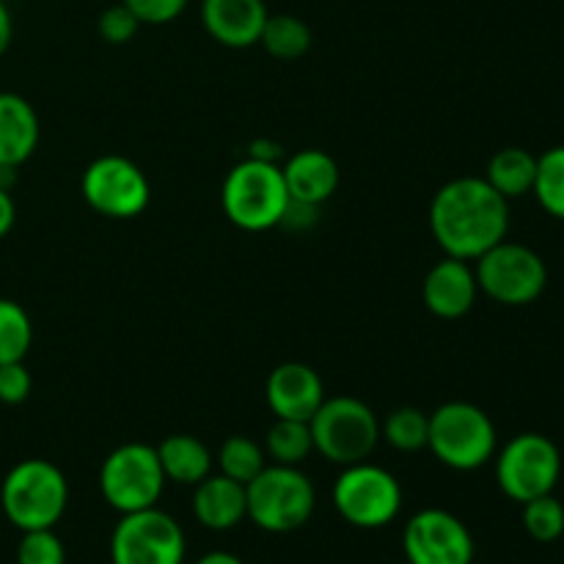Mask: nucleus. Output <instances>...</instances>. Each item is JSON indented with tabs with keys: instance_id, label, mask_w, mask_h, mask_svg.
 Wrapping results in <instances>:
<instances>
[{
	"instance_id": "nucleus-7",
	"label": "nucleus",
	"mask_w": 564,
	"mask_h": 564,
	"mask_svg": "<svg viewBox=\"0 0 564 564\" xmlns=\"http://www.w3.org/2000/svg\"><path fill=\"white\" fill-rule=\"evenodd\" d=\"M165 482L169 479L160 466L158 446L138 444V441L110 452L99 468V490L121 516L158 507Z\"/></svg>"
},
{
	"instance_id": "nucleus-17",
	"label": "nucleus",
	"mask_w": 564,
	"mask_h": 564,
	"mask_svg": "<svg viewBox=\"0 0 564 564\" xmlns=\"http://www.w3.org/2000/svg\"><path fill=\"white\" fill-rule=\"evenodd\" d=\"M193 516L204 529L229 532L248 518L246 485L229 479L226 474H209L193 485Z\"/></svg>"
},
{
	"instance_id": "nucleus-14",
	"label": "nucleus",
	"mask_w": 564,
	"mask_h": 564,
	"mask_svg": "<svg viewBox=\"0 0 564 564\" xmlns=\"http://www.w3.org/2000/svg\"><path fill=\"white\" fill-rule=\"evenodd\" d=\"M264 397H268V408L273 411L275 419L308 422L325 402V386L317 369L301 361H290L279 364L270 372Z\"/></svg>"
},
{
	"instance_id": "nucleus-9",
	"label": "nucleus",
	"mask_w": 564,
	"mask_h": 564,
	"mask_svg": "<svg viewBox=\"0 0 564 564\" xmlns=\"http://www.w3.org/2000/svg\"><path fill=\"white\" fill-rule=\"evenodd\" d=\"M479 290L505 306H529L543 295L549 284V268L538 251L521 242L501 240L477 259Z\"/></svg>"
},
{
	"instance_id": "nucleus-15",
	"label": "nucleus",
	"mask_w": 564,
	"mask_h": 564,
	"mask_svg": "<svg viewBox=\"0 0 564 564\" xmlns=\"http://www.w3.org/2000/svg\"><path fill=\"white\" fill-rule=\"evenodd\" d=\"M479 295L477 273L466 259L446 257L424 275L422 297L430 314L441 319H460L474 308Z\"/></svg>"
},
{
	"instance_id": "nucleus-8",
	"label": "nucleus",
	"mask_w": 564,
	"mask_h": 564,
	"mask_svg": "<svg viewBox=\"0 0 564 564\" xmlns=\"http://www.w3.org/2000/svg\"><path fill=\"white\" fill-rule=\"evenodd\" d=\"M334 507L350 527L383 529L400 516L402 488L383 466L369 460L352 463L336 477Z\"/></svg>"
},
{
	"instance_id": "nucleus-19",
	"label": "nucleus",
	"mask_w": 564,
	"mask_h": 564,
	"mask_svg": "<svg viewBox=\"0 0 564 564\" xmlns=\"http://www.w3.org/2000/svg\"><path fill=\"white\" fill-rule=\"evenodd\" d=\"M39 116L25 97L14 91H0V165L20 169L33 158L39 147Z\"/></svg>"
},
{
	"instance_id": "nucleus-30",
	"label": "nucleus",
	"mask_w": 564,
	"mask_h": 564,
	"mask_svg": "<svg viewBox=\"0 0 564 564\" xmlns=\"http://www.w3.org/2000/svg\"><path fill=\"white\" fill-rule=\"evenodd\" d=\"M138 28H141V22H138V17L132 14L124 3L110 6V9H105L97 20L99 36L108 44H127L135 36Z\"/></svg>"
},
{
	"instance_id": "nucleus-1",
	"label": "nucleus",
	"mask_w": 564,
	"mask_h": 564,
	"mask_svg": "<svg viewBox=\"0 0 564 564\" xmlns=\"http://www.w3.org/2000/svg\"><path fill=\"white\" fill-rule=\"evenodd\" d=\"M430 229L446 257L479 259L499 246L510 229V204L488 180L457 176L435 193Z\"/></svg>"
},
{
	"instance_id": "nucleus-2",
	"label": "nucleus",
	"mask_w": 564,
	"mask_h": 564,
	"mask_svg": "<svg viewBox=\"0 0 564 564\" xmlns=\"http://www.w3.org/2000/svg\"><path fill=\"white\" fill-rule=\"evenodd\" d=\"M69 505V482L55 463L28 457L6 474L0 485V507L20 532L53 529Z\"/></svg>"
},
{
	"instance_id": "nucleus-22",
	"label": "nucleus",
	"mask_w": 564,
	"mask_h": 564,
	"mask_svg": "<svg viewBox=\"0 0 564 564\" xmlns=\"http://www.w3.org/2000/svg\"><path fill=\"white\" fill-rule=\"evenodd\" d=\"M314 452V438L308 422L297 419H275L264 438V455L279 466H301Z\"/></svg>"
},
{
	"instance_id": "nucleus-12",
	"label": "nucleus",
	"mask_w": 564,
	"mask_h": 564,
	"mask_svg": "<svg viewBox=\"0 0 564 564\" xmlns=\"http://www.w3.org/2000/svg\"><path fill=\"white\" fill-rule=\"evenodd\" d=\"M80 191L94 213L113 220L138 218L152 198L147 174L121 154H102L94 160L83 171Z\"/></svg>"
},
{
	"instance_id": "nucleus-31",
	"label": "nucleus",
	"mask_w": 564,
	"mask_h": 564,
	"mask_svg": "<svg viewBox=\"0 0 564 564\" xmlns=\"http://www.w3.org/2000/svg\"><path fill=\"white\" fill-rule=\"evenodd\" d=\"M141 25H165L187 9V0H121Z\"/></svg>"
},
{
	"instance_id": "nucleus-29",
	"label": "nucleus",
	"mask_w": 564,
	"mask_h": 564,
	"mask_svg": "<svg viewBox=\"0 0 564 564\" xmlns=\"http://www.w3.org/2000/svg\"><path fill=\"white\" fill-rule=\"evenodd\" d=\"M17 564H66V549L53 529L22 532L17 545Z\"/></svg>"
},
{
	"instance_id": "nucleus-32",
	"label": "nucleus",
	"mask_w": 564,
	"mask_h": 564,
	"mask_svg": "<svg viewBox=\"0 0 564 564\" xmlns=\"http://www.w3.org/2000/svg\"><path fill=\"white\" fill-rule=\"evenodd\" d=\"M33 378L28 372V367L22 361L3 364L0 367V402L3 405H20L31 397Z\"/></svg>"
},
{
	"instance_id": "nucleus-6",
	"label": "nucleus",
	"mask_w": 564,
	"mask_h": 564,
	"mask_svg": "<svg viewBox=\"0 0 564 564\" xmlns=\"http://www.w3.org/2000/svg\"><path fill=\"white\" fill-rule=\"evenodd\" d=\"M496 427L488 413L471 402H446L430 416L427 446L444 466L474 471L496 455Z\"/></svg>"
},
{
	"instance_id": "nucleus-23",
	"label": "nucleus",
	"mask_w": 564,
	"mask_h": 564,
	"mask_svg": "<svg viewBox=\"0 0 564 564\" xmlns=\"http://www.w3.org/2000/svg\"><path fill=\"white\" fill-rule=\"evenodd\" d=\"M262 47L279 61H295L312 47V31L292 14H270L262 31Z\"/></svg>"
},
{
	"instance_id": "nucleus-25",
	"label": "nucleus",
	"mask_w": 564,
	"mask_h": 564,
	"mask_svg": "<svg viewBox=\"0 0 564 564\" xmlns=\"http://www.w3.org/2000/svg\"><path fill=\"white\" fill-rule=\"evenodd\" d=\"M33 325L25 308L11 297H0V367L22 361L31 350Z\"/></svg>"
},
{
	"instance_id": "nucleus-34",
	"label": "nucleus",
	"mask_w": 564,
	"mask_h": 564,
	"mask_svg": "<svg viewBox=\"0 0 564 564\" xmlns=\"http://www.w3.org/2000/svg\"><path fill=\"white\" fill-rule=\"evenodd\" d=\"M11 36H14V22H11V11L6 9V3L0 0V58H3L6 50H9Z\"/></svg>"
},
{
	"instance_id": "nucleus-16",
	"label": "nucleus",
	"mask_w": 564,
	"mask_h": 564,
	"mask_svg": "<svg viewBox=\"0 0 564 564\" xmlns=\"http://www.w3.org/2000/svg\"><path fill=\"white\" fill-rule=\"evenodd\" d=\"M268 17L264 0H204L202 3L204 28L224 47L246 50L259 44Z\"/></svg>"
},
{
	"instance_id": "nucleus-26",
	"label": "nucleus",
	"mask_w": 564,
	"mask_h": 564,
	"mask_svg": "<svg viewBox=\"0 0 564 564\" xmlns=\"http://www.w3.org/2000/svg\"><path fill=\"white\" fill-rule=\"evenodd\" d=\"M218 466L220 474L248 485L264 466H268V455H264V446H259L257 441L248 438V435H231V438H226L224 446H220Z\"/></svg>"
},
{
	"instance_id": "nucleus-5",
	"label": "nucleus",
	"mask_w": 564,
	"mask_h": 564,
	"mask_svg": "<svg viewBox=\"0 0 564 564\" xmlns=\"http://www.w3.org/2000/svg\"><path fill=\"white\" fill-rule=\"evenodd\" d=\"M314 452L336 466L369 460L380 441V422L372 408L358 397H325L323 405L308 419Z\"/></svg>"
},
{
	"instance_id": "nucleus-4",
	"label": "nucleus",
	"mask_w": 564,
	"mask_h": 564,
	"mask_svg": "<svg viewBox=\"0 0 564 564\" xmlns=\"http://www.w3.org/2000/svg\"><path fill=\"white\" fill-rule=\"evenodd\" d=\"M248 518L262 532L290 534L306 527L317 507L314 482L297 466H264L246 485Z\"/></svg>"
},
{
	"instance_id": "nucleus-18",
	"label": "nucleus",
	"mask_w": 564,
	"mask_h": 564,
	"mask_svg": "<svg viewBox=\"0 0 564 564\" xmlns=\"http://www.w3.org/2000/svg\"><path fill=\"white\" fill-rule=\"evenodd\" d=\"M281 174H284L292 202L312 204V207L328 202L339 187V165L319 149H303V152L292 154L281 165Z\"/></svg>"
},
{
	"instance_id": "nucleus-21",
	"label": "nucleus",
	"mask_w": 564,
	"mask_h": 564,
	"mask_svg": "<svg viewBox=\"0 0 564 564\" xmlns=\"http://www.w3.org/2000/svg\"><path fill=\"white\" fill-rule=\"evenodd\" d=\"M534 176H538V158L521 147H507L490 158L485 180L510 202V198H521L532 193Z\"/></svg>"
},
{
	"instance_id": "nucleus-33",
	"label": "nucleus",
	"mask_w": 564,
	"mask_h": 564,
	"mask_svg": "<svg viewBox=\"0 0 564 564\" xmlns=\"http://www.w3.org/2000/svg\"><path fill=\"white\" fill-rule=\"evenodd\" d=\"M17 220V207H14V198H11V191H3L0 187V240L11 231Z\"/></svg>"
},
{
	"instance_id": "nucleus-24",
	"label": "nucleus",
	"mask_w": 564,
	"mask_h": 564,
	"mask_svg": "<svg viewBox=\"0 0 564 564\" xmlns=\"http://www.w3.org/2000/svg\"><path fill=\"white\" fill-rule=\"evenodd\" d=\"M380 438H386V444L397 452L424 449L430 438V416L413 405L397 408L380 424Z\"/></svg>"
},
{
	"instance_id": "nucleus-27",
	"label": "nucleus",
	"mask_w": 564,
	"mask_h": 564,
	"mask_svg": "<svg viewBox=\"0 0 564 564\" xmlns=\"http://www.w3.org/2000/svg\"><path fill=\"white\" fill-rule=\"evenodd\" d=\"M532 191L545 213L564 220V147H554L540 154Z\"/></svg>"
},
{
	"instance_id": "nucleus-11",
	"label": "nucleus",
	"mask_w": 564,
	"mask_h": 564,
	"mask_svg": "<svg viewBox=\"0 0 564 564\" xmlns=\"http://www.w3.org/2000/svg\"><path fill=\"white\" fill-rule=\"evenodd\" d=\"M562 474V455L551 438L540 433L516 435L496 457V479L512 501L538 499L554 494Z\"/></svg>"
},
{
	"instance_id": "nucleus-28",
	"label": "nucleus",
	"mask_w": 564,
	"mask_h": 564,
	"mask_svg": "<svg viewBox=\"0 0 564 564\" xmlns=\"http://www.w3.org/2000/svg\"><path fill=\"white\" fill-rule=\"evenodd\" d=\"M523 529L538 543H554L564 534V507L554 494L538 496L523 505Z\"/></svg>"
},
{
	"instance_id": "nucleus-10",
	"label": "nucleus",
	"mask_w": 564,
	"mask_h": 564,
	"mask_svg": "<svg viewBox=\"0 0 564 564\" xmlns=\"http://www.w3.org/2000/svg\"><path fill=\"white\" fill-rule=\"evenodd\" d=\"M185 532L169 512H127L110 534V564H182L185 562Z\"/></svg>"
},
{
	"instance_id": "nucleus-13",
	"label": "nucleus",
	"mask_w": 564,
	"mask_h": 564,
	"mask_svg": "<svg viewBox=\"0 0 564 564\" xmlns=\"http://www.w3.org/2000/svg\"><path fill=\"white\" fill-rule=\"evenodd\" d=\"M402 551L411 564H471L474 538L452 512L422 510L405 523Z\"/></svg>"
},
{
	"instance_id": "nucleus-20",
	"label": "nucleus",
	"mask_w": 564,
	"mask_h": 564,
	"mask_svg": "<svg viewBox=\"0 0 564 564\" xmlns=\"http://www.w3.org/2000/svg\"><path fill=\"white\" fill-rule=\"evenodd\" d=\"M160 466H163L165 479L176 485H198L213 474V452L202 438L187 433L169 435L158 446Z\"/></svg>"
},
{
	"instance_id": "nucleus-3",
	"label": "nucleus",
	"mask_w": 564,
	"mask_h": 564,
	"mask_svg": "<svg viewBox=\"0 0 564 564\" xmlns=\"http://www.w3.org/2000/svg\"><path fill=\"white\" fill-rule=\"evenodd\" d=\"M220 204H224L226 218L242 231H268L281 226L290 207V191H286L281 165L257 158L237 163L226 174Z\"/></svg>"
},
{
	"instance_id": "nucleus-35",
	"label": "nucleus",
	"mask_w": 564,
	"mask_h": 564,
	"mask_svg": "<svg viewBox=\"0 0 564 564\" xmlns=\"http://www.w3.org/2000/svg\"><path fill=\"white\" fill-rule=\"evenodd\" d=\"M196 564H246V562H242L240 556L229 554V551H209V554H204Z\"/></svg>"
}]
</instances>
